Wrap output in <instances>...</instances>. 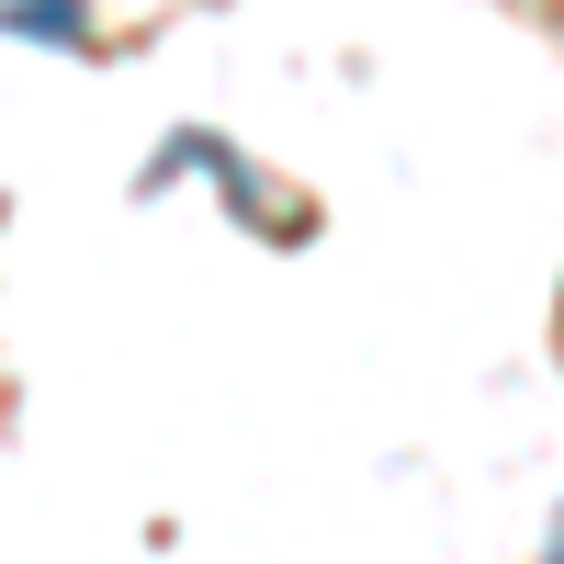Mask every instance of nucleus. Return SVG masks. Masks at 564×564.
Listing matches in <instances>:
<instances>
[{"label":"nucleus","instance_id":"nucleus-1","mask_svg":"<svg viewBox=\"0 0 564 564\" xmlns=\"http://www.w3.org/2000/svg\"><path fill=\"white\" fill-rule=\"evenodd\" d=\"M0 23H12L23 45H79L90 34V0H0Z\"/></svg>","mask_w":564,"mask_h":564}]
</instances>
